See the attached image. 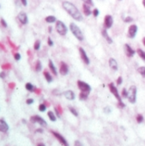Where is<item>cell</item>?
<instances>
[{
  "label": "cell",
  "mask_w": 145,
  "mask_h": 146,
  "mask_svg": "<svg viewBox=\"0 0 145 146\" xmlns=\"http://www.w3.org/2000/svg\"><path fill=\"white\" fill-rule=\"evenodd\" d=\"M62 8L73 20L77 21H81L83 20V15H82L81 12L73 3L68 1H63L62 2Z\"/></svg>",
  "instance_id": "cell-1"
},
{
  "label": "cell",
  "mask_w": 145,
  "mask_h": 146,
  "mask_svg": "<svg viewBox=\"0 0 145 146\" xmlns=\"http://www.w3.org/2000/svg\"><path fill=\"white\" fill-rule=\"evenodd\" d=\"M69 29H70L71 33H73V36H74L76 39L79 40V41H83L84 40V35L83 33H82L81 29L79 28V26L76 25L73 22H71L70 25H69Z\"/></svg>",
  "instance_id": "cell-2"
},
{
  "label": "cell",
  "mask_w": 145,
  "mask_h": 146,
  "mask_svg": "<svg viewBox=\"0 0 145 146\" xmlns=\"http://www.w3.org/2000/svg\"><path fill=\"white\" fill-rule=\"evenodd\" d=\"M137 86L132 85V86H130V88L128 90V99L129 103H132L134 104L137 101Z\"/></svg>",
  "instance_id": "cell-3"
},
{
  "label": "cell",
  "mask_w": 145,
  "mask_h": 146,
  "mask_svg": "<svg viewBox=\"0 0 145 146\" xmlns=\"http://www.w3.org/2000/svg\"><path fill=\"white\" fill-rule=\"evenodd\" d=\"M55 30L61 36H65L68 33V28L62 21H56L55 22Z\"/></svg>",
  "instance_id": "cell-4"
},
{
  "label": "cell",
  "mask_w": 145,
  "mask_h": 146,
  "mask_svg": "<svg viewBox=\"0 0 145 146\" xmlns=\"http://www.w3.org/2000/svg\"><path fill=\"white\" fill-rule=\"evenodd\" d=\"M77 86L79 89L80 91L85 93H90L91 91V86L88 83L83 81V80H78L77 81Z\"/></svg>",
  "instance_id": "cell-5"
},
{
  "label": "cell",
  "mask_w": 145,
  "mask_h": 146,
  "mask_svg": "<svg viewBox=\"0 0 145 146\" xmlns=\"http://www.w3.org/2000/svg\"><path fill=\"white\" fill-rule=\"evenodd\" d=\"M108 88H109V91H110V92L113 94V96H114V98L117 99L118 103L119 102H122V98L121 96L119 94V91H118V89L116 88L115 85L113 84V83H109L108 84Z\"/></svg>",
  "instance_id": "cell-6"
},
{
  "label": "cell",
  "mask_w": 145,
  "mask_h": 146,
  "mask_svg": "<svg viewBox=\"0 0 145 146\" xmlns=\"http://www.w3.org/2000/svg\"><path fill=\"white\" fill-rule=\"evenodd\" d=\"M79 56H80V58H81L82 62L86 65L90 64V58H89L86 51H84V49L83 47H79Z\"/></svg>",
  "instance_id": "cell-7"
},
{
  "label": "cell",
  "mask_w": 145,
  "mask_h": 146,
  "mask_svg": "<svg viewBox=\"0 0 145 146\" xmlns=\"http://www.w3.org/2000/svg\"><path fill=\"white\" fill-rule=\"evenodd\" d=\"M51 133L53 134V136L55 137V138L58 140V142H59L62 146H68V141L66 140V138H64L63 136L61 135V134L59 133V132H55V131H50Z\"/></svg>",
  "instance_id": "cell-8"
},
{
  "label": "cell",
  "mask_w": 145,
  "mask_h": 146,
  "mask_svg": "<svg viewBox=\"0 0 145 146\" xmlns=\"http://www.w3.org/2000/svg\"><path fill=\"white\" fill-rule=\"evenodd\" d=\"M137 30H138V28L137 25H135V24L131 25L128 28V33H127L128 38H130V39H134L136 37V35H137Z\"/></svg>",
  "instance_id": "cell-9"
},
{
  "label": "cell",
  "mask_w": 145,
  "mask_h": 146,
  "mask_svg": "<svg viewBox=\"0 0 145 146\" xmlns=\"http://www.w3.org/2000/svg\"><path fill=\"white\" fill-rule=\"evenodd\" d=\"M113 16L111 15H106L105 17H104V21H103L104 28H106V29L111 28L113 26Z\"/></svg>",
  "instance_id": "cell-10"
},
{
  "label": "cell",
  "mask_w": 145,
  "mask_h": 146,
  "mask_svg": "<svg viewBox=\"0 0 145 146\" xmlns=\"http://www.w3.org/2000/svg\"><path fill=\"white\" fill-rule=\"evenodd\" d=\"M31 121L33 123H39L40 126H42V127H46L47 126V123H46V121L44 120L43 118L41 117V116L39 115H33L31 117Z\"/></svg>",
  "instance_id": "cell-11"
},
{
  "label": "cell",
  "mask_w": 145,
  "mask_h": 146,
  "mask_svg": "<svg viewBox=\"0 0 145 146\" xmlns=\"http://www.w3.org/2000/svg\"><path fill=\"white\" fill-rule=\"evenodd\" d=\"M68 71H69L68 65L65 62H60L59 73L61 74L62 76H65L68 74Z\"/></svg>",
  "instance_id": "cell-12"
},
{
  "label": "cell",
  "mask_w": 145,
  "mask_h": 146,
  "mask_svg": "<svg viewBox=\"0 0 145 146\" xmlns=\"http://www.w3.org/2000/svg\"><path fill=\"white\" fill-rule=\"evenodd\" d=\"M124 51H125V53H126V57H134V55L136 53V51L133 50V49L131 47L130 44H124Z\"/></svg>",
  "instance_id": "cell-13"
},
{
  "label": "cell",
  "mask_w": 145,
  "mask_h": 146,
  "mask_svg": "<svg viewBox=\"0 0 145 146\" xmlns=\"http://www.w3.org/2000/svg\"><path fill=\"white\" fill-rule=\"evenodd\" d=\"M17 18H18L20 22L23 25H26V24L28 23V17L25 12H20L17 15Z\"/></svg>",
  "instance_id": "cell-14"
},
{
  "label": "cell",
  "mask_w": 145,
  "mask_h": 146,
  "mask_svg": "<svg viewBox=\"0 0 145 146\" xmlns=\"http://www.w3.org/2000/svg\"><path fill=\"white\" fill-rule=\"evenodd\" d=\"M63 96H65L66 99H68L69 101H72L75 99V94L72 91V90H68V91H65L63 93Z\"/></svg>",
  "instance_id": "cell-15"
},
{
  "label": "cell",
  "mask_w": 145,
  "mask_h": 146,
  "mask_svg": "<svg viewBox=\"0 0 145 146\" xmlns=\"http://www.w3.org/2000/svg\"><path fill=\"white\" fill-rule=\"evenodd\" d=\"M108 65H109V67H110V68L113 69V71H117L118 68H119V66H118V63H117V61H116L114 58H113V57L109 58Z\"/></svg>",
  "instance_id": "cell-16"
},
{
  "label": "cell",
  "mask_w": 145,
  "mask_h": 146,
  "mask_svg": "<svg viewBox=\"0 0 145 146\" xmlns=\"http://www.w3.org/2000/svg\"><path fill=\"white\" fill-rule=\"evenodd\" d=\"M82 9H83V13L85 16H89L92 14V11L91 10V6L89 4H83L82 5Z\"/></svg>",
  "instance_id": "cell-17"
},
{
  "label": "cell",
  "mask_w": 145,
  "mask_h": 146,
  "mask_svg": "<svg viewBox=\"0 0 145 146\" xmlns=\"http://www.w3.org/2000/svg\"><path fill=\"white\" fill-rule=\"evenodd\" d=\"M9 130V125L7 124L5 120L3 119H0V132H6Z\"/></svg>",
  "instance_id": "cell-18"
},
{
  "label": "cell",
  "mask_w": 145,
  "mask_h": 146,
  "mask_svg": "<svg viewBox=\"0 0 145 146\" xmlns=\"http://www.w3.org/2000/svg\"><path fill=\"white\" fill-rule=\"evenodd\" d=\"M102 37H103L104 39H106V41L108 42V44H113L112 38H111L110 36L108 35V31H107L106 28H103L102 30Z\"/></svg>",
  "instance_id": "cell-19"
},
{
  "label": "cell",
  "mask_w": 145,
  "mask_h": 146,
  "mask_svg": "<svg viewBox=\"0 0 145 146\" xmlns=\"http://www.w3.org/2000/svg\"><path fill=\"white\" fill-rule=\"evenodd\" d=\"M49 68H50V70L51 73L53 74L54 75L56 76L57 75V70L56 68H55V66L54 65V63H53V62L51 60H49Z\"/></svg>",
  "instance_id": "cell-20"
},
{
  "label": "cell",
  "mask_w": 145,
  "mask_h": 146,
  "mask_svg": "<svg viewBox=\"0 0 145 146\" xmlns=\"http://www.w3.org/2000/svg\"><path fill=\"white\" fill-rule=\"evenodd\" d=\"M44 78H45V80H46V81H47V82H49V83L52 82V80H53L52 75H51L47 70L44 71Z\"/></svg>",
  "instance_id": "cell-21"
},
{
  "label": "cell",
  "mask_w": 145,
  "mask_h": 146,
  "mask_svg": "<svg viewBox=\"0 0 145 146\" xmlns=\"http://www.w3.org/2000/svg\"><path fill=\"white\" fill-rule=\"evenodd\" d=\"M45 21L47 23H54V22H56V18L54 15H48L45 17Z\"/></svg>",
  "instance_id": "cell-22"
},
{
  "label": "cell",
  "mask_w": 145,
  "mask_h": 146,
  "mask_svg": "<svg viewBox=\"0 0 145 146\" xmlns=\"http://www.w3.org/2000/svg\"><path fill=\"white\" fill-rule=\"evenodd\" d=\"M137 55L139 56V57L145 62V52H144V51H142V49H137Z\"/></svg>",
  "instance_id": "cell-23"
},
{
  "label": "cell",
  "mask_w": 145,
  "mask_h": 146,
  "mask_svg": "<svg viewBox=\"0 0 145 146\" xmlns=\"http://www.w3.org/2000/svg\"><path fill=\"white\" fill-rule=\"evenodd\" d=\"M47 115H48L49 119H50L51 121H53V122L56 120V116H55V114H54L53 111H49L47 113Z\"/></svg>",
  "instance_id": "cell-24"
},
{
  "label": "cell",
  "mask_w": 145,
  "mask_h": 146,
  "mask_svg": "<svg viewBox=\"0 0 145 146\" xmlns=\"http://www.w3.org/2000/svg\"><path fill=\"white\" fill-rule=\"evenodd\" d=\"M137 73L139 74L142 77L145 78V67L144 66H141L137 68Z\"/></svg>",
  "instance_id": "cell-25"
},
{
  "label": "cell",
  "mask_w": 145,
  "mask_h": 146,
  "mask_svg": "<svg viewBox=\"0 0 145 146\" xmlns=\"http://www.w3.org/2000/svg\"><path fill=\"white\" fill-rule=\"evenodd\" d=\"M25 87H26V89L28 91H31V92H33V91H35V87L33 86V85H32L31 83H26Z\"/></svg>",
  "instance_id": "cell-26"
},
{
  "label": "cell",
  "mask_w": 145,
  "mask_h": 146,
  "mask_svg": "<svg viewBox=\"0 0 145 146\" xmlns=\"http://www.w3.org/2000/svg\"><path fill=\"white\" fill-rule=\"evenodd\" d=\"M88 94L89 93H85V92H82V91H80V93H79V100H81V101L86 100L87 98H88Z\"/></svg>",
  "instance_id": "cell-27"
},
{
  "label": "cell",
  "mask_w": 145,
  "mask_h": 146,
  "mask_svg": "<svg viewBox=\"0 0 145 146\" xmlns=\"http://www.w3.org/2000/svg\"><path fill=\"white\" fill-rule=\"evenodd\" d=\"M35 70L37 72H39L42 70V63L39 60H38L36 63H35Z\"/></svg>",
  "instance_id": "cell-28"
},
{
  "label": "cell",
  "mask_w": 145,
  "mask_h": 146,
  "mask_svg": "<svg viewBox=\"0 0 145 146\" xmlns=\"http://www.w3.org/2000/svg\"><path fill=\"white\" fill-rule=\"evenodd\" d=\"M68 109H69V111H70L71 113H72L74 116H76V117H78V116H79V113H78V111H77L76 109H75L73 107L69 106V107H68Z\"/></svg>",
  "instance_id": "cell-29"
},
{
  "label": "cell",
  "mask_w": 145,
  "mask_h": 146,
  "mask_svg": "<svg viewBox=\"0 0 145 146\" xmlns=\"http://www.w3.org/2000/svg\"><path fill=\"white\" fill-rule=\"evenodd\" d=\"M136 120H137V122L140 124V123H142V121H143L144 118H143V116H142V114H137V116H136Z\"/></svg>",
  "instance_id": "cell-30"
},
{
  "label": "cell",
  "mask_w": 145,
  "mask_h": 146,
  "mask_svg": "<svg viewBox=\"0 0 145 146\" xmlns=\"http://www.w3.org/2000/svg\"><path fill=\"white\" fill-rule=\"evenodd\" d=\"M121 98H128V91L126 89V88H123L122 89V91H121Z\"/></svg>",
  "instance_id": "cell-31"
},
{
  "label": "cell",
  "mask_w": 145,
  "mask_h": 146,
  "mask_svg": "<svg viewBox=\"0 0 145 146\" xmlns=\"http://www.w3.org/2000/svg\"><path fill=\"white\" fill-rule=\"evenodd\" d=\"M40 44H41V43H40V40H36V41H35L34 45H33V48H34L35 51H39V50Z\"/></svg>",
  "instance_id": "cell-32"
},
{
  "label": "cell",
  "mask_w": 145,
  "mask_h": 146,
  "mask_svg": "<svg viewBox=\"0 0 145 146\" xmlns=\"http://www.w3.org/2000/svg\"><path fill=\"white\" fill-rule=\"evenodd\" d=\"M39 109L40 112H44L46 109V105L44 104V103H41V104H39Z\"/></svg>",
  "instance_id": "cell-33"
},
{
  "label": "cell",
  "mask_w": 145,
  "mask_h": 146,
  "mask_svg": "<svg viewBox=\"0 0 145 146\" xmlns=\"http://www.w3.org/2000/svg\"><path fill=\"white\" fill-rule=\"evenodd\" d=\"M92 15H93V16H94V17H97L98 15H99V10L97 9V8H95L92 11Z\"/></svg>",
  "instance_id": "cell-34"
},
{
  "label": "cell",
  "mask_w": 145,
  "mask_h": 146,
  "mask_svg": "<svg viewBox=\"0 0 145 146\" xmlns=\"http://www.w3.org/2000/svg\"><path fill=\"white\" fill-rule=\"evenodd\" d=\"M122 82H123V78H122L121 76H119V77L117 78V80H116L117 86H120V85L122 84Z\"/></svg>",
  "instance_id": "cell-35"
},
{
  "label": "cell",
  "mask_w": 145,
  "mask_h": 146,
  "mask_svg": "<svg viewBox=\"0 0 145 146\" xmlns=\"http://www.w3.org/2000/svg\"><path fill=\"white\" fill-rule=\"evenodd\" d=\"M84 2V4H89L90 6H93L94 5V3H93V0H82Z\"/></svg>",
  "instance_id": "cell-36"
},
{
  "label": "cell",
  "mask_w": 145,
  "mask_h": 146,
  "mask_svg": "<svg viewBox=\"0 0 145 146\" xmlns=\"http://www.w3.org/2000/svg\"><path fill=\"white\" fill-rule=\"evenodd\" d=\"M133 21V18L131 17V16H126V18L124 19V21L126 22V23H129V22H131Z\"/></svg>",
  "instance_id": "cell-37"
},
{
  "label": "cell",
  "mask_w": 145,
  "mask_h": 146,
  "mask_svg": "<svg viewBox=\"0 0 145 146\" xmlns=\"http://www.w3.org/2000/svg\"><path fill=\"white\" fill-rule=\"evenodd\" d=\"M0 21H1V24H2V26H3L4 28H7V27H8L7 22H6V21L4 19V18H1V20H0Z\"/></svg>",
  "instance_id": "cell-38"
},
{
  "label": "cell",
  "mask_w": 145,
  "mask_h": 146,
  "mask_svg": "<svg viewBox=\"0 0 145 146\" xmlns=\"http://www.w3.org/2000/svg\"><path fill=\"white\" fill-rule=\"evenodd\" d=\"M14 57H15V61L21 60V55H20V53H15Z\"/></svg>",
  "instance_id": "cell-39"
},
{
  "label": "cell",
  "mask_w": 145,
  "mask_h": 146,
  "mask_svg": "<svg viewBox=\"0 0 145 146\" xmlns=\"http://www.w3.org/2000/svg\"><path fill=\"white\" fill-rule=\"evenodd\" d=\"M118 107H119L120 109H124V108L126 107V104H125L123 102H119L118 103Z\"/></svg>",
  "instance_id": "cell-40"
},
{
  "label": "cell",
  "mask_w": 145,
  "mask_h": 146,
  "mask_svg": "<svg viewBox=\"0 0 145 146\" xmlns=\"http://www.w3.org/2000/svg\"><path fill=\"white\" fill-rule=\"evenodd\" d=\"M74 145L75 146H83V143L80 142L79 140H75L74 141Z\"/></svg>",
  "instance_id": "cell-41"
},
{
  "label": "cell",
  "mask_w": 145,
  "mask_h": 146,
  "mask_svg": "<svg viewBox=\"0 0 145 146\" xmlns=\"http://www.w3.org/2000/svg\"><path fill=\"white\" fill-rule=\"evenodd\" d=\"M103 111L105 112L106 114H108V113H110V112H111V109L109 107H105L103 109Z\"/></svg>",
  "instance_id": "cell-42"
},
{
  "label": "cell",
  "mask_w": 145,
  "mask_h": 146,
  "mask_svg": "<svg viewBox=\"0 0 145 146\" xmlns=\"http://www.w3.org/2000/svg\"><path fill=\"white\" fill-rule=\"evenodd\" d=\"M53 44H54V43H53L52 39H50V37L48 38V45L49 46H53Z\"/></svg>",
  "instance_id": "cell-43"
},
{
  "label": "cell",
  "mask_w": 145,
  "mask_h": 146,
  "mask_svg": "<svg viewBox=\"0 0 145 146\" xmlns=\"http://www.w3.org/2000/svg\"><path fill=\"white\" fill-rule=\"evenodd\" d=\"M26 103H27V104H32V103H33V98H28V99H26Z\"/></svg>",
  "instance_id": "cell-44"
},
{
  "label": "cell",
  "mask_w": 145,
  "mask_h": 146,
  "mask_svg": "<svg viewBox=\"0 0 145 146\" xmlns=\"http://www.w3.org/2000/svg\"><path fill=\"white\" fill-rule=\"evenodd\" d=\"M21 4H23L24 6L27 5V1H26V0H21Z\"/></svg>",
  "instance_id": "cell-45"
},
{
  "label": "cell",
  "mask_w": 145,
  "mask_h": 146,
  "mask_svg": "<svg viewBox=\"0 0 145 146\" xmlns=\"http://www.w3.org/2000/svg\"><path fill=\"white\" fill-rule=\"evenodd\" d=\"M142 44H143V45H144V47H145V37L142 38Z\"/></svg>",
  "instance_id": "cell-46"
},
{
  "label": "cell",
  "mask_w": 145,
  "mask_h": 146,
  "mask_svg": "<svg viewBox=\"0 0 145 146\" xmlns=\"http://www.w3.org/2000/svg\"><path fill=\"white\" fill-rule=\"evenodd\" d=\"M37 146H45V145H44V143H38Z\"/></svg>",
  "instance_id": "cell-47"
},
{
  "label": "cell",
  "mask_w": 145,
  "mask_h": 146,
  "mask_svg": "<svg viewBox=\"0 0 145 146\" xmlns=\"http://www.w3.org/2000/svg\"><path fill=\"white\" fill-rule=\"evenodd\" d=\"M37 132H43V130H42V129H38V130H37Z\"/></svg>",
  "instance_id": "cell-48"
},
{
  "label": "cell",
  "mask_w": 145,
  "mask_h": 146,
  "mask_svg": "<svg viewBox=\"0 0 145 146\" xmlns=\"http://www.w3.org/2000/svg\"><path fill=\"white\" fill-rule=\"evenodd\" d=\"M142 5H143V7L145 8V0H142Z\"/></svg>",
  "instance_id": "cell-49"
},
{
  "label": "cell",
  "mask_w": 145,
  "mask_h": 146,
  "mask_svg": "<svg viewBox=\"0 0 145 146\" xmlns=\"http://www.w3.org/2000/svg\"><path fill=\"white\" fill-rule=\"evenodd\" d=\"M51 29H52L51 28V27H49V32L50 33H51Z\"/></svg>",
  "instance_id": "cell-50"
},
{
  "label": "cell",
  "mask_w": 145,
  "mask_h": 146,
  "mask_svg": "<svg viewBox=\"0 0 145 146\" xmlns=\"http://www.w3.org/2000/svg\"><path fill=\"white\" fill-rule=\"evenodd\" d=\"M118 1H122V0H118Z\"/></svg>",
  "instance_id": "cell-51"
}]
</instances>
